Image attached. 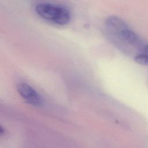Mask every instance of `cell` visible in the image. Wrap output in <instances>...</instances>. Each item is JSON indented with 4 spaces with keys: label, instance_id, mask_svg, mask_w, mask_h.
<instances>
[{
    "label": "cell",
    "instance_id": "cell-3",
    "mask_svg": "<svg viewBox=\"0 0 148 148\" xmlns=\"http://www.w3.org/2000/svg\"><path fill=\"white\" fill-rule=\"evenodd\" d=\"M17 90L20 97L28 104L38 106L42 105V99L39 93L30 85L21 82L17 84Z\"/></svg>",
    "mask_w": 148,
    "mask_h": 148
},
{
    "label": "cell",
    "instance_id": "cell-5",
    "mask_svg": "<svg viewBox=\"0 0 148 148\" xmlns=\"http://www.w3.org/2000/svg\"><path fill=\"white\" fill-rule=\"evenodd\" d=\"M141 53H145L148 55V44L146 45L143 48V50Z\"/></svg>",
    "mask_w": 148,
    "mask_h": 148
},
{
    "label": "cell",
    "instance_id": "cell-1",
    "mask_svg": "<svg viewBox=\"0 0 148 148\" xmlns=\"http://www.w3.org/2000/svg\"><path fill=\"white\" fill-rule=\"evenodd\" d=\"M103 28L107 39L124 53L135 57L142 52L146 44L121 18L109 16L105 21Z\"/></svg>",
    "mask_w": 148,
    "mask_h": 148
},
{
    "label": "cell",
    "instance_id": "cell-2",
    "mask_svg": "<svg viewBox=\"0 0 148 148\" xmlns=\"http://www.w3.org/2000/svg\"><path fill=\"white\" fill-rule=\"evenodd\" d=\"M38 15L52 24L58 25H65L69 23L71 15L66 8L50 3H40L35 7Z\"/></svg>",
    "mask_w": 148,
    "mask_h": 148
},
{
    "label": "cell",
    "instance_id": "cell-4",
    "mask_svg": "<svg viewBox=\"0 0 148 148\" xmlns=\"http://www.w3.org/2000/svg\"><path fill=\"white\" fill-rule=\"evenodd\" d=\"M135 61L141 65H148V55L145 53H140L134 57Z\"/></svg>",
    "mask_w": 148,
    "mask_h": 148
}]
</instances>
